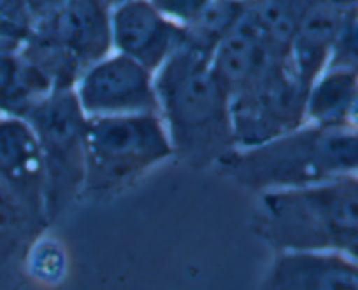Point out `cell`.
Instances as JSON below:
<instances>
[{
	"mask_svg": "<svg viewBox=\"0 0 358 290\" xmlns=\"http://www.w3.org/2000/svg\"><path fill=\"white\" fill-rule=\"evenodd\" d=\"M154 87L173 156L208 166L236 149L231 98L213 75L210 58L177 44L154 72Z\"/></svg>",
	"mask_w": 358,
	"mask_h": 290,
	"instance_id": "cell-1",
	"label": "cell"
},
{
	"mask_svg": "<svg viewBox=\"0 0 358 290\" xmlns=\"http://www.w3.org/2000/svg\"><path fill=\"white\" fill-rule=\"evenodd\" d=\"M219 166L252 191L299 187L358 175L355 126L304 124L247 149H234Z\"/></svg>",
	"mask_w": 358,
	"mask_h": 290,
	"instance_id": "cell-2",
	"label": "cell"
},
{
	"mask_svg": "<svg viewBox=\"0 0 358 290\" xmlns=\"http://www.w3.org/2000/svg\"><path fill=\"white\" fill-rule=\"evenodd\" d=\"M257 229L275 248L357 257L358 175L261 192Z\"/></svg>",
	"mask_w": 358,
	"mask_h": 290,
	"instance_id": "cell-3",
	"label": "cell"
},
{
	"mask_svg": "<svg viewBox=\"0 0 358 290\" xmlns=\"http://www.w3.org/2000/svg\"><path fill=\"white\" fill-rule=\"evenodd\" d=\"M171 156L159 114L86 117L83 194H110Z\"/></svg>",
	"mask_w": 358,
	"mask_h": 290,
	"instance_id": "cell-4",
	"label": "cell"
},
{
	"mask_svg": "<svg viewBox=\"0 0 358 290\" xmlns=\"http://www.w3.org/2000/svg\"><path fill=\"white\" fill-rule=\"evenodd\" d=\"M44 163V217L52 220L83 194L86 115L73 89L52 91L23 114Z\"/></svg>",
	"mask_w": 358,
	"mask_h": 290,
	"instance_id": "cell-5",
	"label": "cell"
},
{
	"mask_svg": "<svg viewBox=\"0 0 358 290\" xmlns=\"http://www.w3.org/2000/svg\"><path fill=\"white\" fill-rule=\"evenodd\" d=\"M306 91L289 58H276L229 100L236 149L259 145L304 124Z\"/></svg>",
	"mask_w": 358,
	"mask_h": 290,
	"instance_id": "cell-6",
	"label": "cell"
},
{
	"mask_svg": "<svg viewBox=\"0 0 358 290\" xmlns=\"http://www.w3.org/2000/svg\"><path fill=\"white\" fill-rule=\"evenodd\" d=\"M73 93L86 117L159 114L154 72L115 51L84 68Z\"/></svg>",
	"mask_w": 358,
	"mask_h": 290,
	"instance_id": "cell-7",
	"label": "cell"
},
{
	"mask_svg": "<svg viewBox=\"0 0 358 290\" xmlns=\"http://www.w3.org/2000/svg\"><path fill=\"white\" fill-rule=\"evenodd\" d=\"M31 30L62 45L83 70L112 51L110 7L101 0H65Z\"/></svg>",
	"mask_w": 358,
	"mask_h": 290,
	"instance_id": "cell-8",
	"label": "cell"
},
{
	"mask_svg": "<svg viewBox=\"0 0 358 290\" xmlns=\"http://www.w3.org/2000/svg\"><path fill=\"white\" fill-rule=\"evenodd\" d=\"M182 27L164 17L149 0H128L110 9L112 51L156 72L178 44Z\"/></svg>",
	"mask_w": 358,
	"mask_h": 290,
	"instance_id": "cell-9",
	"label": "cell"
},
{
	"mask_svg": "<svg viewBox=\"0 0 358 290\" xmlns=\"http://www.w3.org/2000/svg\"><path fill=\"white\" fill-rule=\"evenodd\" d=\"M264 289L275 290H358V261L336 250L276 252Z\"/></svg>",
	"mask_w": 358,
	"mask_h": 290,
	"instance_id": "cell-10",
	"label": "cell"
},
{
	"mask_svg": "<svg viewBox=\"0 0 358 290\" xmlns=\"http://www.w3.org/2000/svg\"><path fill=\"white\" fill-rule=\"evenodd\" d=\"M0 180L31 212L44 215V163L37 136L21 115L0 117Z\"/></svg>",
	"mask_w": 358,
	"mask_h": 290,
	"instance_id": "cell-11",
	"label": "cell"
},
{
	"mask_svg": "<svg viewBox=\"0 0 358 290\" xmlns=\"http://www.w3.org/2000/svg\"><path fill=\"white\" fill-rule=\"evenodd\" d=\"M280 58L269 48L254 17L247 13L224 35L210 56V68L229 98L243 89L262 70Z\"/></svg>",
	"mask_w": 358,
	"mask_h": 290,
	"instance_id": "cell-12",
	"label": "cell"
},
{
	"mask_svg": "<svg viewBox=\"0 0 358 290\" xmlns=\"http://www.w3.org/2000/svg\"><path fill=\"white\" fill-rule=\"evenodd\" d=\"M345 10L325 0H315L301 20L290 44L289 59L306 93L311 82L327 66Z\"/></svg>",
	"mask_w": 358,
	"mask_h": 290,
	"instance_id": "cell-13",
	"label": "cell"
},
{
	"mask_svg": "<svg viewBox=\"0 0 358 290\" xmlns=\"http://www.w3.org/2000/svg\"><path fill=\"white\" fill-rule=\"evenodd\" d=\"M358 68L325 66L308 87L304 119L324 128L357 124Z\"/></svg>",
	"mask_w": 358,
	"mask_h": 290,
	"instance_id": "cell-14",
	"label": "cell"
},
{
	"mask_svg": "<svg viewBox=\"0 0 358 290\" xmlns=\"http://www.w3.org/2000/svg\"><path fill=\"white\" fill-rule=\"evenodd\" d=\"M315 0H247V13L254 17L269 48L280 58H289L290 44L301 20Z\"/></svg>",
	"mask_w": 358,
	"mask_h": 290,
	"instance_id": "cell-15",
	"label": "cell"
},
{
	"mask_svg": "<svg viewBox=\"0 0 358 290\" xmlns=\"http://www.w3.org/2000/svg\"><path fill=\"white\" fill-rule=\"evenodd\" d=\"M245 10L241 0H213L191 24L182 27L178 44L210 58L224 35L236 24Z\"/></svg>",
	"mask_w": 358,
	"mask_h": 290,
	"instance_id": "cell-16",
	"label": "cell"
},
{
	"mask_svg": "<svg viewBox=\"0 0 358 290\" xmlns=\"http://www.w3.org/2000/svg\"><path fill=\"white\" fill-rule=\"evenodd\" d=\"M357 6L345 10V17L336 35L327 66H350L358 68V38H357Z\"/></svg>",
	"mask_w": 358,
	"mask_h": 290,
	"instance_id": "cell-17",
	"label": "cell"
},
{
	"mask_svg": "<svg viewBox=\"0 0 358 290\" xmlns=\"http://www.w3.org/2000/svg\"><path fill=\"white\" fill-rule=\"evenodd\" d=\"M149 2L175 24L187 27L213 0H149Z\"/></svg>",
	"mask_w": 358,
	"mask_h": 290,
	"instance_id": "cell-18",
	"label": "cell"
},
{
	"mask_svg": "<svg viewBox=\"0 0 358 290\" xmlns=\"http://www.w3.org/2000/svg\"><path fill=\"white\" fill-rule=\"evenodd\" d=\"M63 2L65 0H27V6L31 14V20L35 23V21L42 20L48 14H51L55 9H58Z\"/></svg>",
	"mask_w": 358,
	"mask_h": 290,
	"instance_id": "cell-19",
	"label": "cell"
},
{
	"mask_svg": "<svg viewBox=\"0 0 358 290\" xmlns=\"http://www.w3.org/2000/svg\"><path fill=\"white\" fill-rule=\"evenodd\" d=\"M28 35H30V31L17 27V24L10 23V21H7L6 17L0 14V38H10V41L23 42Z\"/></svg>",
	"mask_w": 358,
	"mask_h": 290,
	"instance_id": "cell-20",
	"label": "cell"
},
{
	"mask_svg": "<svg viewBox=\"0 0 358 290\" xmlns=\"http://www.w3.org/2000/svg\"><path fill=\"white\" fill-rule=\"evenodd\" d=\"M325 2L332 3V6H338L341 9H348V7H355L358 0H325Z\"/></svg>",
	"mask_w": 358,
	"mask_h": 290,
	"instance_id": "cell-21",
	"label": "cell"
},
{
	"mask_svg": "<svg viewBox=\"0 0 358 290\" xmlns=\"http://www.w3.org/2000/svg\"><path fill=\"white\" fill-rule=\"evenodd\" d=\"M101 2H105L112 9V7L119 6V3H122V2H128V0H101Z\"/></svg>",
	"mask_w": 358,
	"mask_h": 290,
	"instance_id": "cell-22",
	"label": "cell"
},
{
	"mask_svg": "<svg viewBox=\"0 0 358 290\" xmlns=\"http://www.w3.org/2000/svg\"><path fill=\"white\" fill-rule=\"evenodd\" d=\"M241 2H247V0H241Z\"/></svg>",
	"mask_w": 358,
	"mask_h": 290,
	"instance_id": "cell-23",
	"label": "cell"
}]
</instances>
